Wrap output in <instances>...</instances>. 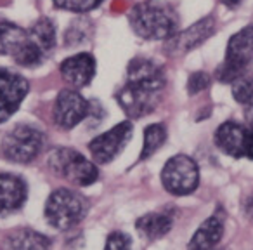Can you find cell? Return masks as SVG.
<instances>
[{
    "instance_id": "1",
    "label": "cell",
    "mask_w": 253,
    "mask_h": 250,
    "mask_svg": "<svg viewBox=\"0 0 253 250\" xmlns=\"http://www.w3.org/2000/svg\"><path fill=\"white\" fill-rule=\"evenodd\" d=\"M128 21L135 33L146 40H172L179 33V16L165 2L148 0L134 5Z\"/></svg>"
},
{
    "instance_id": "2",
    "label": "cell",
    "mask_w": 253,
    "mask_h": 250,
    "mask_svg": "<svg viewBox=\"0 0 253 250\" xmlns=\"http://www.w3.org/2000/svg\"><path fill=\"white\" fill-rule=\"evenodd\" d=\"M88 212V201L80 193L68 188L52 191L45 203V219L57 231L77 228Z\"/></svg>"
},
{
    "instance_id": "3",
    "label": "cell",
    "mask_w": 253,
    "mask_h": 250,
    "mask_svg": "<svg viewBox=\"0 0 253 250\" xmlns=\"http://www.w3.org/2000/svg\"><path fill=\"white\" fill-rule=\"evenodd\" d=\"M0 54L11 56L19 66L33 68L43 63L47 54L30 37V32L14 23H0Z\"/></svg>"
},
{
    "instance_id": "4",
    "label": "cell",
    "mask_w": 253,
    "mask_h": 250,
    "mask_svg": "<svg viewBox=\"0 0 253 250\" xmlns=\"http://www.w3.org/2000/svg\"><path fill=\"white\" fill-rule=\"evenodd\" d=\"M253 61V25L236 32L229 39L225 59L217 68V78L222 84H234L248 71Z\"/></svg>"
},
{
    "instance_id": "5",
    "label": "cell",
    "mask_w": 253,
    "mask_h": 250,
    "mask_svg": "<svg viewBox=\"0 0 253 250\" xmlns=\"http://www.w3.org/2000/svg\"><path fill=\"white\" fill-rule=\"evenodd\" d=\"M45 145V136L33 125L19 123L2 139V156L14 163H30L40 155Z\"/></svg>"
},
{
    "instance_id": "6",
    "label": "cell",
    "mask_w": 253,
    "mask_h": 250,
    "mask_svg": "<svg viewBox=\"0 0 253 250\" xmlns=\"http://www.w3.org/2000/svg\"><path fill=\"white\" fill-rule=\"evenodd\" d=\"M49 167L59 177L78 186H90L97 181L99 170L94 162L73 148H56L49 153Z\"/></svg>"
},
{
    "instance_id": "7",
    "label": "cell",
    "mask_w": 253,
    "mask_h": 250,
    "mask_svg": "<svg viewBox=\"0 0 253 250\" xmlns=\"http://www.w3.org/2000/svg\"><path fill=\"white\" fill-rule=\"evenodd\" d=\"M162 183L163 188L175 197L191 195L200 184L198 163L187 155L172 156L162 170Z\"/></svg>"
},
{
    "instance_id": "8",
    "label": "cell",
    "mask_w": 253,
    "mask_h": 250,
    "mask_svg": "<svg viewBox=\"0 0 253 250\" xmlns=\"http://www.w3.org/2000/svg\"><path fill=\"white\" fill-rule=\"evenodd\" d=\"M126 85L149 94L162 96L167 85V75L158 63L148 57H135L126 66Z\"/></svg>"
},
{
    "instance_id": "9",
    "label": "cell",
    "mask_w": 253,
    "mask_h": 250,
    "mask_svg": "<svg viewBox=\"0 0 253 250\" xmlns=\"http://www.w3.org/2000/svg\"><path fill=\"white\" fill-rule=\"evenodd\" d=\"M132 131L134 127L130 122H120L104 134L92 139L88 143V150H90L94 162L102 165V163H109L111 160H115L116 155L126 146V143L130 141Z\"/></svg>"
},
{
    "instance_id": "10",
    "label": "cell",
    "mask_w": 253,
    "mask_h": 250,
    "mask_svg": "<svg viewBox=\"0 0 253 250\" xmlns=\"http://www.w3.org/2000/svg\"><path fill=\"white\" fill-rule=\"evenodd\" d=\"M90 113V102L75 89H63L54 102V122L64 131L77 127Z\"/></svg>"
},
{
    "instance_id": "11",
    "label": "cell",
    "mask_w": 253,
    "mask_h": 250,
    "mask_svg": "<svg viewBox=\"0 0 253 250\" xmlns=\"http://www.w3.org/2000/svg\"><path fill=\"white\" fill-rule=\"evenodd\" d=\"M30 91V84L23 75L0 68V123L16 113Z\"/></svg>"
},
{
    "instance_id": "12",
    "label": "cell",
    "mask_w": 253,
    "mask_h": 250,
    "mask_svg": "<svg viewBox=\"0 0 253 250\" xmlns=\"http://www.w3.org/2000/svg\"><path fill=\"white\" fill-rule=\"evenodd\" d=\"M116 101L130 118H142V116L155 111V108L160 102V96L141 92L125 84L116 92Z\"/></svg>"
},
{
    "instance_id": "13",
    "label": "cell",
    "mask_w": 253,
    "mask_h": 250,
    "mask_svg": "<svg viewBox=\"0 0 253 250\" xmlns=\"http://www.w3.org/2000/svg\"><path fill=\"white\" fill-rule=\"evenodd\" d=\"M61 75L75 89H82L92 82L95 75V59L92 54L82 52L68 57L59 66Z\"/></svg>"
},
{
    "instance_id": "14",
    "label": "cell",
    "mask_w": 253,
    "mask_h": 250,
    "mask_svg": "<svg viewBox=\"0 0 253 250\" xmlns=\"http://www.w3.org/2000/svg\"><path fill=\"white\" fill-rule=\"evenodd\" d=\"M246 132H248V125H241L238 122H224L215 131V145L225 155L232 158H243Z\"/></svg>"
},
{
    "instance_id": "15",
    "label": "cell",
    "mask_w": 253,
    "mask_h": 250,
    "mask_svg": "<svg viewBox=\"0 0 253 250\" xmlns=\"http://www.w3.org/2000/svg\"><path fill=\"white\" fill-rule=\"evenodd\" d=\"M26 184L14 174H0V217L19 210L26 201Z\"/></svg>"
},
{
    "instance_id": "16",
    "label": "cell",
    "mask_w": 253,
    "mask_h": 250,
    "mask_svg": "<svg viewBox=\"0 0 253 250\" xmlns=\"http://www.w3.org/2000/svg\"><path fill=\"white\" fill-rule=\"evenodd\" d=\"M215 33V19L211 16L200 19L184 32H179L172 39L173 49L180 52H189V50L200 47L203 42H207L211 35Z\"/></svg>"
},
{
    "instance_id": "17",
    "label": "cell",
    "mask_w": 253,
    "mask_h": 250,
    "mask_svg": "<svg viewBox=\"0 0 253 250\" xmlns=\"http://www.w3.org/2000/svg\"><path fill=\"white\" fill-rule=\"evenodd\" d=\"M173 217H175V212L172 208H162V210L149 212V214L139 217L135 228L142 238L158 240L170 233L173 226Z\"/></svg>"
},
{
    "instance_id": "18",
    "label": "cell",
    "mask_w": 253,
    "mask_h": 250,
    "mask_svg": "<svg viewBox=\"0 0 253 250\" xmlns=\"http://www.w3.org/2000/svg\"><path fill=\"white\" fill-rule=\"evenodd\" d=\"M222 235H224V219L218 214L210 215L193 235L189 249H211L220 242Z\"/></svg>"
},
{
    "instance_id": "19",
    "label": "cell",
    "mask_w": 253,
    "mask_h": 250,
    "mask_svg": "<svg viewBox=\"0 0 253 250\" xmlns=\"http://www.w3.org/2000/svg\"><path fill=\"white\" fill-rule=\"evenodd\" d=\"M7 243L12 249H49L52 245L49 236L42 235V233H37L33 229H16L11 235L7 236Z\"/></svg>"
},
{
    "instance_id": "20",
    "label": "cell",
    "mask_w": 253,
    "mask_h": 250,
    "mask_svg": "<svg viewBox=\"0 0 253 250\" xmlns=\"http://www.w3.org/2000/svg\"><path fill=\"white\" fill-rule=\"evenodd\" d=\"M28 32L33 42L45 54H49L54 49V46H56V26H54V23L49 18L37 19Z\"/></svg>"
},
{
    "instance_id": "21",
    "label": "cell",
    "mask_w": 253,
    "mask_h": 250,
    "mask_svg": "<svg viewBox=\"0 0 253 250\" xmlns=\"http://www.w3.org/2000/svg\"><path fill=\"white\" fill-rule=\"evenodd\" d=\"M167 141V127L163 123H153L144 131V146L139 160H146L151 155H155Z\"/></svg>"
},
{
    "instance_id": "22",
    "label": "cell",
    "mask_w": 253,
    "mask_h": 250,
    "mask_svg": "<svg viewBox=\"0 0 253 250\" xmlns=\"http://www.w3.org/2000/svg\"><path fill=\"white\" fill-rule=\"evenodd\" d=\"M52 2L56 7L70 12H88L102 4V0H52Z\"/></svg>"
},
{
    "instance_id": "23",
    "label": "cell",
    "mask_w": 253,
    "mask_h": 250,
    "mask_svg": "<svg viewBox=\"0 0 253 250\" xmlns=\"http://www.w3.org/2000/svg\"><path fill=\"white\" fill-rule=\"evenodd\" d=\"M208 85H210V75L205 73V71H194L189 77V80H187V92L191 96L200 94Z\"/></svg>"
},
{
    "instance_id": "24",
    "label": "cell",
    "mask_w": 253,
    "mask_h": 250,
    "mask_svg": "<svg viewBox=\"0 0 253 250\" xmlns=\"http://www.w3.org/2000/svg\"><path fill=\"white\" fill-rule=\"evenodd\" d=\"M130 245H132L130 236L120 231L111 233L108 236V240H106V249H128Z\"/></svg>"
},
{
    "instance_id": "25",
    "label": "cell",
    "mask_w": 253,
    "mask_h": 250,
    "mask_svg": "<svg viewBox=\"0 0 253 250\" xmlns=\"http://www.w3.org/2000/svg\"><path fill=\"white\" fill-rule=\"evenodd\" d=\"M245 156L253 160V127L248 125V132H246V141H245Z\"/></svg>"
},
{
    "instance_id": "26",
    "label": "cell",
    "mask_w": 253,
    "mask_h": 250,
    "mask_svg": "<svg viewBox=\"0 0 253 250\" xmlns=\"http://www.w3.org/2000/svg\"><path fill=\"white\" fill-rule=\"evenodd\" d=\"M245 212L250 215V217L253 219V197H250L248 200H246V203H245Z\"/></svg>"
},
{
    "instance_id": "27",
    "label": "cell",
    "mask_w": 253,
    "mask_h": 250,
    "mask_svg": "<svg viewBox=\"0 0 253 250\" xmlns=\"http://www.w3.org/2000/svg\"><path fill=\"white\" fill-rule=\"evenodd\" d=\"M222 4L227 5L229 9H234V7H238V5L241 4V0H222Z\"/></svg>"
}]
</instances>
